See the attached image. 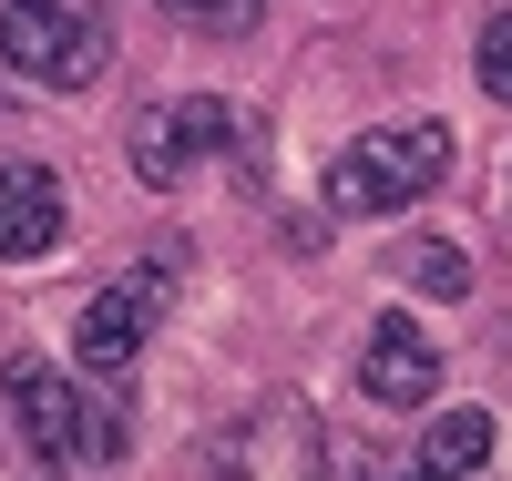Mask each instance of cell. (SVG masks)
Segmentation results:
<instances>
[{"instance_id": "cell-1", "label": "cell", "mask_w": 512, "mask_h": 481, "mask_svg": "<svg viewBox=\"0 0 512 481\" xmlns=\"http://www.w3.org/2000/svg\"><path fill=\"white\" fill-rule=\"evenodd\" d=\"M451 174V123H379L328 164V215H400Z\"/></svg>"}, {"instance_id": "cell-2", "label": "cell", "mask_w": 512, "mask_h": 481, "mask_svg": "<svg viewBox=\"0 0 512 481\" xmlns=\"http://www.w3.org/2000/svg\"><path fill=\"white\" fill-rule=\"evenodd\" d=\"M0 62L52 82V93H82V82L113 72V21L103 0H0Z\"/></svg>"}, {"instance_id": "cell-3", "label": "cell", "mask_w": 512, "mask_h": 481, "mask_svg": "<svg viewBox=\"0 0 512 481\" xmlns=\"http://www.w3.org/2000/svg\"><path fill=\"white\" fill-rule=\"evenodd\" d=\"M11 420H21V441L52 461V471H103V461H123L113 410H93L62 369H41V359L11 369Z\"/></svg>"}, {"instance_id": "cell-4", "label": "cell", "mask_w": 512, "mask_h": 481, "mask_svg": "<svg viewBox=\"0 0 512 481\" xmlns=\"http://www.w3.org/2000/svg\"><path fill=\"white\" fill-rule=\"evenodd\" d=\"M123 154H134L144 185H185L205 154H236V164H246V154H256V134L236 123V103H226V93H195V103H154V113L134 123V144H123Z\"/></svg>"}, {"instance_id": "cell-5", "label": "cell", "mask_w": 512, "mask_h": 481, "mask_svg": "<svg viewBox=\"0 0 512 481\" xmlns=\"http://www.w3.org/2000/svg\"><path fill=\"white\" fill-rule=\"evenodd\" d=\"M359 389L379 410H420L441 389V348H431V328H410V318H379L369 328V348H359Z\"/></svg>"}, {"instance_id": "cell-6", "label": "cell", "mask_w": 512, "mask_h": 481, "mask_svg": "<svg viewBox=\"0 0 512 481\" xmlns=\"http://www.w3.org/2000/svg\"><path fill=\"white\" fill-rule=\"evenodd\" d=\"M154 318H164L154 297L113 277V287H93V297H82V328H72V359L93 369V379H123V369L144 359V328H154Z\"/></svg>"}, {"instance_id": "cell-7", "label": "cell", "mask_w": 512, "mask_h": 481, "mask_svg": "<svg viewBox=\"0 0 512 481\" xmlns=\"http://www.w3.org/2000/svg\"><path fill=\"white\" fill-rule=\"evenodd\" d=\"M72 226V205H62V174L52 164H0V256L11 267H31V256H52Z\"/></svg>"}, {"instance_id": "cell-8", "label": "cell", "mask_w": 512, "mask_h": 481, "mask_svg": "<svg viewBox=\"0 0 512 481\" xmlns=\"http://www.w3.org/2000/svg\"><path fill=\"white\" fill-rule=\"evenodd\" d=\"M390 277L420 287V297H472V256H461L451 236H410V246L390 256Z\"/></svg>"}, {"instance_id": "cell-9", "label": "cell", "mask_w": 512, "mask_h": 481, "mask_svg": "<svg viewBox=\"0 0 512 481\" xmlns=\"http://www.w3.org/2000/svg\"><path fill=\"white\" fill-rule=\"evenodd\" d=\"M492 441H502L492 410H441V420H431V471H482Z\"/></svg>"}, {"instance_id": "cell-10", "label": "cell", "mask_w": 512, "mask_h": 481, "mask_svg": "<svg viewBox=\"0 0 512 481\" xmlns=\"http://www.w3.org/2000/svg\"><path fill=\"white\" fill-rule=\"evenodd\" d=\"M164 21H185V31H205V41H236V31H256V11L267 0H154Z\"/></svg>"}, {"instance_id": "cell-11", "label": "cell", "mask_w": 512, "mask_h": 481, "mask_svg": "<svg viewBox=\"0 0 512 481\" xmlns=\"http://www.w3.org/2000/svg\"><path fill=\"white\" fill-rule=\"evenodd\" d=\"M472 72H482V93H492V103H512V11H492V21H482Z\"/></svg>"}, {"instance_id": "cell-12", "label": "cell", "mask_w": 512, "mask_h": 481, "mask_svg": "<svg viewBox=\"0 0 512 481\" xmlns=\"http://www.w3.org/2000/svg\"><path fill=\"white\" fill-rule=\"evenodd\" d=\"M123 287H144L154 308H175V287H185V246H144L134 267H123Z\"/></svg>"}, {"instance_id": "cell-13", "label": "cell", "mask_w": 512, "mask_h": 481, "mask_svg": "<svg viewBox=\"0 0 512 481\" xmlns=\"http://www.w3.org/2000/svg\"><path fill=\"white\" fill-rule=\"evenodd\" d=\"M11 113H21V103H0V144H11Z\"/></svg>"}]
</instances>
